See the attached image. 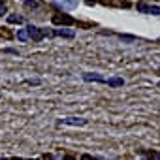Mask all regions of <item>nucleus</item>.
<instances>
[{
    "mask_svg": "<svg viewBox=\"0 0 160 160\" xmlns=\"http://www.w3.org/2000/svg\"><path fill=\"white\" fill-rule=\"evenodd\" d=\"M139 13H149V15H160V6H149V4H138Z\"/></svg>",
    "mask_w": 160,
    "mask_h": 160,
    "instance_id": "obj_4",
    "label": "nucleus"
},
{
    "mask_svg": "<svg viewBox=\"0 0 160 160\" xmlns=\"http://www.w3.org/2000/svg\"><path fill=\"white\" fill-rule=\"evenodd\" d=\"M83 79H85V81H96V83H106L104 75H100V73H92V72H85V73H83Z\"/></svg>",
    "mask_w": 160,
    "mask_h": 160,
    "instance_id": "obj_6",
    "label": "nucleus"
},
{
    "mask_svg": "<svg viewBox=\"0 0 160 160\" xmlns=\"http://www.w3.org/2000/svg\"><path fill=\"white\" fill-rule=\"evenodd\" d=\"M139 160H147V158H139Z\"/></svg>",
    "mask_w": 160,
    "mask_h": 160,
    "instance_id": "obj_22",
    "label": "nucleus"
},
{
    "mask_svg": "<svg viewBox=\"0 0 160 160\" xmlns=\"http://www.w3.org/2000/svg\"><path fill=\"white\" fill-rule=\"evenodd\" d=\"M0 160H6V158H0Z\"/></svg>",
    "mask_w": 160,
    "mask_h": 160,
    "instance_id": "obj_25",
    "label": "nucleus"
},
{
    "mask_svg": "<svg viewBox=\"0 0 160 160\" xmlns=\"http://www.w3.org/2000/svg\"><path fill=\"white\" fill-rule=\"evenodd\" d=\"M55 2H57L62 10H75L77 4H79V0H55Z\"/></svg>",
    "mask_w": 160,
    "mask_h": 160,
    "instance_id": "obj_5",
    "label": "nucleus"
},
{
    "mask_svg": "<svg viewBox=\"0 0 160 160\" xmlns=\"http://www.w3.org/2000/svg\"><path fill=\"white\" fill-rule=\"evenodd\" d=\"M0 98H2V92H0Z\"/></svg>",
    "mask_w": 160,
    "mask_h": 160,
    "instance_id": "obj_24",
    "label": "nucleus"
},
{
    "mask_svg": "<svg viewBox=\"0 0 160 160\" xmlns=\"http://www.w3.org/2000/svg\"><path fill=\"white\" fill-rule=\"evenodd\" d=\"M106 83H108L109 87H122V85H124V79H122V77H109Z\"/></svg>",
    "mask_w": 160,
    "mask_h": 160,
    "instance_id": "obj_8",
    "label": "nucleus"
},
{
    "mask_svg": "<svg viewBox=\"0 0 160 160\" xmlns=\"http://www.w3.org/2000/svg\"><path fill=\"white\" fill-rule=\"evenodd\" d=\"M25 8H32V10H36V8H40V2H36V0H25Z\"/></svg>",
    "mask_w": 160,
    "mask_h": 160,
    "instance_id": "obj_10",
    "label": "nucleus"
},
{
    "mask_svg": "<svg viewBox=\"0 0 160 160\" xmlns=\"http://www.w3.org/2000/svg\"><path fill=\"white\" fill-rule=\"evenodd\" d=\"M62 160H75V158H73V156H64Z\"/></svg>",
    "mask_w": 160,
    "mask_h": 160,
    "instance_id": "obj_17",
    "label": "nucleus"
},
{
    "mask_svg": "<svg viewBox=\"0 0 160 160\" xmlns=\"http://www.w3.org/2000/svg\"><path fill=\"white\" fill-rule=\"evenodd\" d=\"M12 160H23V158H19V156H15V158H12Z\"/></svg>",
    "mask_w": 160,
    "mask_h": 160,
    "instance_id": "obj_19",
    "label": "nucleus"
},
{
    "mask_svg": "<svg viewBox=\"0 0 160 160\" xmlns=\"http://www.w3.org/2000/svg\"><path fill=\"white\" fill-rule=\"evenodd\" d=\"M8 23H12V25H19V23H23V17L12 13V15H8Z\"/></svg>",
    "mask_w": 160,
    "mask_h": 160,
    "instance_id": "obj_9",
    "label": "nucleus"
},
{
    "mask_svg": "<svg viewBox=\"0 0 160 160\" xmlns=\"http://www.w3.org/2000/svg\"><path fill=\"white\" fill-rule=\"evenodd\" d=\"M42 160H53V156H51V154H43Z\"/></svg>",
    "mask_w": 160,
    "mask_h": 160,
    "instance_id": "obj_16",
    "label": "nucleus"
},
{
    "mask_svg": "<svg viewBox=\"0 0 160 160\" xmlns=\"http://www.w3.org/2000/svg\"><path fill=\"white\" fill-rule=\"evenodd\" d=\"M27 34H28V38H32L34 42H42L47 32L42 30V28H38V27H34V25H28V27H27Z\"/></svg>",
    "mask_w": 160,
    "mask_h": 160,
    "instance_id": "obj_1",
    "label": "nucleus"
},
{
    "mask_svg": "<svg viewBox=\"0 0 160 160\" xmlns=\"http://www.w3.org/2000/svg\"><path fill=\"white\" fill-rule=\"evenodd\" d=\"M156 87H158V89H160V81H158V85H156Z\"/></svg>",
    "mask_w": 160,
    "mask_h": 160,
    "instance_id": "obj_21",
    "label": "nucleus"
},
{
    "mask_svg": "<svg viewBox=\"0 0 160 160\" xmlns=\"http://www.w3.org/2000/svg\"><path fill=\"white\" fill-rule=\"evenodd\" d=\"M6 53H12V55H19V51L17 49H4Z\"/></svg>",
    "mask_w": 160,
    "mask_h": 160,
    "instance_id": "obj_15",
    "label": "nucleus"
},
{
    "mask_svg": "<svg viewBox=\"0 0 160 160\" xmlns=\"http://www.w3.org/2000/svg\"><path fill=\"white\" fill-rule=\"evenodd\" d=\"M156 72H158V73H160V68H156Z\"/></svg>",
    "mask_w": 160,
    "mask_h": 160,
    "instance_id": "obj_20",
    "label": "nucleus"
},
{
    "mask_svg": "<svg viewBox=\"0 0 160 160\" xmlns=\"http://www.w3.org/2000/svg\"><path fill=\"white\" fill-rule=\"evenodd\" d=\"M58 124H68V126H85L87 119L83 117H68V119H60Z\"/></svg>",
    "mask_w": 160,
    "mask_h": 160,
    "instance_id": "obj_2",
    "label": "nucleus"
},
{
    "mask_svg": "<svg viewBox=\"0 0 160 160\" xmlns=\"http://www.w3.org/2000/svg\"><path fill=\"white\" fill-rule=\"evenodd\" d=\"M53 34L55 36H62V38H73L75 36V32L73 30H68V28H57Z\"/></svg>",
    "mask_w": 160,
    "mask_h": 160,
    "instance_id": "obj_7",
    "label": "nucleus"
},
{
    "mask_svg": "<svg viewBox=\"0 0 160 160\" xmlns=\"http://www.w3.org/2000/svg\"><path fill=\"white\" fill-rule=\"evenodd\" d=\"M79 160H100V158H94L91 154H81V158H79Z\"/></svg>",
    "mask_w": 160,
    "mask_h": 160,
    "instance_id": "obj_12",
    "label": "nucleus"
},
{
    "mask_svg": "<svg viewBox=\"0 0 160 160\" xmlns=\"http://www.w3.org/2000/svg\"><path fill=\"white\" fill-rule=\"evenodd\" d=\"M53 23L55 25H73L75 21L68 13H57V15H53Z\"/></svg>",
    "mask_w": 160,
    "mask_h": 160,
    "instance_id": "obj_3",
    "label": "nucleus"
},
{
    "mask_svg": "<svg viewBox=\"0 0 160 160\" xmlns=\"http://www.w3.org/2000/svg\"><path fill=\"white\" fill-rule=\"evenodd\" d=\"M152 156H154V158H156V160H160V152H154V154H152Z\"/></svg>",
    "mask_w": 160,
    "mask_h": 160,
    "instance_id": "obj_18",
    "label": "nucleus"
},
{
    "mask_svg": "<svg viewBox=\"0 0 160 160\" xmlns=\"http://www.w3.org/2000/svg\"><path fill=\"white\" fill-rule=\"evenodd\" d=\"M17 38H19L21 42H27V40H28V34H27V30H19V32H17Z\"/></svg>",
    "mask_w": 160,
    "mask_h": 160,
    "instance_id": "obj_11",
    "label": "nucleus"
},
{
    "mask_svg": "<svg viewBox=\"0 0 160 160\" xmlns=\"http://www.w3.org/2000/svg\"><path fill=\"white\" fill-rule=\"evenodd\" d=\"M27 83L28 85H40L42 81H40V79H27Z\"/></svg>",
    "mask_w": 160,
    "mask_h": 160,
    "instance_id": "obj_13",
    "label": "nucleus"
},
{
    "mask_svg": "<svg viewBox=\"0 0 160 160\" xmlns=\"http://www.w3.org/2000/svg\"><path fill=\"white\" fill-rule=\"evenodd\" d=\"M30 160H38V158H30Z\"/></svg>",
    "mask_w": 160,
    "mask_h": 160,
    "instance_id": "obj_23",
    "label": "nucleus"
},
{
    "mask_svg": "<svg viewBox=\"0 0 160 160\" xmlns=\"http://www.w3.org/2000/svg\"><path fill=\"white\" fill-rule=\"evenodd\" d=\"M4 13H6V6L0 2V15H4Z\"/></svg>",
    "mask_w": 160,
    "mask_h": 160,
    "instance_id": "obj_14",
    "label": "nucleus"
}]
</instances>
